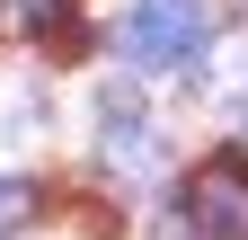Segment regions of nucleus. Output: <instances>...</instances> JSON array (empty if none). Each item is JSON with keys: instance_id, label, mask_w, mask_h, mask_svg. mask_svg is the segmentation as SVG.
I'll return each instance as SVG.
<instances>
[{"instance_id": "f257e3e1", "label": "nucleus", "mask_w": 248, "mask_h": 240, "mask_svg": "<svg viewBox=\"0 0 248 240\" xmlns=\"http://www.w3.org/2000/svg\"><path fill=\"white\" fill-rule=\"evenodd\" d=\"M204 0H142L133 18H124V53H133V71H195L204 63Z\"/></svg>"}, {"instance_id": "f03ea898", "label": "nucleus", "mask_w": 248, "mask_h": 240, "mask_svg": "<svg viewBox=\"0 0 248 240\" xmlns=\"http://www.w3.org/2000/svg\"><path fill=\"white\" fill-rule=\"evenodd\" d=\"M177 223L195 240H248V160L239 152H213L177 196Z\"/></svg>"}, {"instance_id": "7ed1b4c3", "label": "nucleus", "mask_w": 248, "mask_h": 240, "mask_svg": "<svg viewBox=\"0 0 248 240\" xmlns=\"http://www.w3.org/2000/svg\"><path fill=\"white\" fill-rule=\"evenodd\" d=\"M98 152H107V169H124V178H151V169H160V134H151V116H142V98H133L124 80L98 89Z\"/></svg>"}, {"instance_id": "20e7f679", "label": "nucleus", "mask_w": 248, "mask_h": 240, "mask_svg": "<svg viewBox=\"0 0 248 240\" xmlns=\"http://www.w3.org/2000/svg\"><path fill=\"white\" fill-rule=\"evenodd\" d=\"M27 223H36V187L27 178H0V240H18Z\"/></svg>"}, {"instance_id": "39448f33", "label": "nucleus", "mask_w": 248, "mask_h": 240, "mask_svg": "<svg viewBox=\"0 0 248 240\" xmlns=\"http://www.w3.org/2000/svg\"><path fill=\"white\" fill-rule=\"evenodd\" d=\"M9 27H27V36H62V0H9Z\"/></svg>"}, {"instance_id": "423d86ee", "label": "nucleus", "mask_w": 248, "mask_h": 240, "mask_svg": "<svg viewBox=\"0 0 248 240\" xmlns=\"http://www.w3.org/2000/svg\"><path fill=\"white\" fill-rule=\"evenodd\" d=\"M239 134H248V89H239Z\"/></svg>"}]
</instances>
